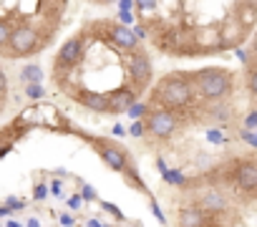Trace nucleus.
Masks as SVG:
<instances>
[{
    "label": "nucleus",
    "mask_w": 257,
    "mask_h": 227,
    "mask_svg": "<svg viewBox=\"0 0 257 227\" xmlns=\"http://www.w3.org/2000/svg\"><path fill=\"white\" fill-rule=\"evenodd\" d=\"M147 103L152 108H167V111H177V113L189 111L197 103V93L189 83L187 71H172V73L162 76L152 86Z\"/></svg>",
    "instance_id": "f257e3e1"
},
{
    "label": "nucleus",
    "mask_w": 257,
    "mask_h": 227,
    "mask_svg": "<svg viewBox=\"0 0 257 227\" xmlns=\"http://www.w3.org/2000/svg\"><path fill=\"white\" fill-rule=\"evenodd\" d=\"M73 134H76V137H81L86 144H91V147L96 149V154L103 159V164H106L108 169H113V172L123 174V179H126V184H128V187H134V189H139V192H144V194H149V197H152L149 187H147V184H144V179L137 174V167H134L132 152H128L123 144H118L116 139L91 137V134H86V132H81V129H73Z\"/></svg>",
    "instance_id": "f03ea898"
},
{
    "label": "nucleus",
    "mask_w": 257,
    "mask_h": 227,
    "mask_svg": "<svg viewBox=\"0 0 257 227\" xmlns=\"http://www.w3.org/2000/svg\"><path fill=\"white\" fill-rule=\"evenodd\" d=\"M189 83L197 93V101L212 103V101H227L234 93V71L229 68H202V71H187Z\"/></svg>",
    "instance_id": "7ed1b4c3"
},
{
    "label": "nucleus",
    "mask_w": 257,
    "mask_h": 227,
    "mask_svg": "<svg viewBox=\"0 0 257 227\" xmlns=\"http://www.w3.org/2000/svg\"><path fill=\"white\" fill-rule=\"evenodd\" d=\"M222 182L232 187V192H242L247 199H257V159H232L222 167Z\"/></svg>",
    "instance_id": "20e7f679"
},
{
    "label": "nucleus",
    "mask_w": 257,
    "mask_h": 227,
    "mask_svg": "<svg viewBox=\"0 0 257 227\" xmlns=\"http://www.w3.org/2000/svg\"><path fill=\"white\" fill-rule=\"evenodd\" d=\"M144 124H147V134H152L154 139L167 142V139H172V137L177 134V129H179V127H184L187 122H184L182 113H177V111L152 108V106H149V113H147Z\"/></svg>",
    "instance_id": "39448f33"
},
{
    "label": "nucleus",
    "mask_w": 257,
    "mask_h": 227,
    "mask_svg": "<svg viewBox=\"0 0 257 227\" xmlns=\"http://www.w3.org/2000/svg\"><path fill=\"white\" fill-rule=\"evenodd\" d=\"M152 81H154L152 56L144 46H139L134 53H128V83H132V88L142 96L147 88H152Z\"/></svg>",
    "instance_id": "423d86ee"
},
{
    "label": "nucleus",
    "mask_w": 257,
    "mask_h": 227,
    "mask_svg": "<svg viewBox=\"0 0 257 227\" xmlns=\"http://www.w3.org/2000/svg\"><path fill=\"white\" fill-rule=\"evenodd\" d=\"M46 48V41L43 36L36 31V28H16L11 33V41H8V48L3 56L8 58H26V56H36Z\"/></svg>",
    "instance_id": "0eeeda50"
},
{
    "label": "nucleus",
    "mask_w": 257,
    "mask_h": 227,
    "mask_svg": "<svg viewBox=\"0 0 257 227\" xmlns=\"http://www.w3.org/2000/svg\"><path fill=\"white\" fill-rule=\"evenodd\" d=\"M71 101H76L78 106L93 111V113H111V101L106 91H91V88H76L68 93Z\"/></svg>",
    "instance_id": "6e6552de"
},
{
    "label": "nucleus",
    "mask_w": 257,
    "mask_h": 227,
    "mask_svg": "<svg viewBox=\"0 0 257 227\" xmlns=\"http://www.w3.org/2000/svg\"><path fill=\"white\" fill-rule=\"evenodd\" d=\"M194 204H199L207 214L212 217H219V214H227L232 209V202H229V194L219 187H209L202 192V197L194 199Z\"/></svg>",
    "instance_id": "1a4fd4ad"
},
{
    "label": "nucleus",
    "mask_w": 257,
    "mask_h": 227,
    "mask_svg": "<svg viewBox=\"0 0 257 227\" xmlns=\"http://www.w3.org/2000/svg\"><path fill=\"white\" fill-rule=\"evenodd\" d=\"M219 36H222V51L229 48H242V43L247 41V28L242 26V21L229 13L222 23H219Z\"/></svg>",
    "instance_id": "9d476101"
},
{
    "label": "nucleus",
    "mask_w": 257,
    "mask_h": 227,
    "mask_svg": "<svg viewBox=\"0 0 257 227\" xmlns=\"http://www.w3.org/2000/svg\"><path fill=\"white\" fill-rule=\"evenodd\" d=\"M177 227H217V217L207 214L199 204H184L177 214Z\"/></svg>",
    "instance_id": "9b49d317"
},
{
    "label": "nucleus",
    "mask_w": 257,
    "mask_h": 227,
    "mask_svg": "<svg viewBox=\"0 0 257 227\" xmlns=\"http://www.w3.org/2000/svg\"><path fill=\"white\" fill-rule=\"evenodd\" d=\"M137 91L132 88V83H123L113 91H108V101H111V113H123L137 103Z\"/></svg>",
    "instance_id": "f8f14e48"
},
{
    "label": "nucleus",
    "mask_w": 257,
    "mask_h": 227,
    "mask_svg": "<svg viewBox=\"0 0 257 227\" xmlns=\"http://www.w3.org/2000/svg\"><path fill=\"white\" fill-rule=\"evenodd\" d=\"M234 16L242 21V26H244L247 31H252V28H254V23H257V8H254V6L237 3V8H234Z\"/></svg>",
    "instance_id": "ddd939ff"
},
{
    "label": "nucleus",
    "mask_w": 257,
    "mask_h": 227,
    "mask_svg": "<svg viewBox=\"0 0 257 227\" xmlns=\"http://www.w3.org/2000/svg\"><path fill=\"white\" fill-rule=\"evenodd\" d=\"M244 71H247V91H249V96H252V101L257 103V58H249V63L244 66Z\"/></svg>",
    "instance_id": "4468645a"
},
{
    "label": "nucleus",
    "mask_w": 257,
    "mask_h": 227,
    "mask_svg": "<svg viewBox=\"0 0 257 227\" xmlns=\"http://www.w3.org/2000/svg\"><path fill=\"white\" fill-rule=\"evenodd\" d=\"M21 78L26 83H41L43 81V71H41V66H26L23 73H21Z\"/></svg>",
    "instance_id": "2eb2a0df"
},
{
    "label": "nucleus",
    "mask_w": 257,
    "mask_h": 227,
    "mask_svg": "<svg viewBox=\"0 0 257 227\" xmlns=\"http://www.w3.org/2000/svg\"><path fill=\"white\" fill-rule=\"evenodd\" d=\"M126 113H128L132 119H139V122H142V117L147 119V113H149V103H147V101H137V103H134L132 108H128Z\"/></svg>",
    "instance_id": "dca6fc26"
},
{
    "label": "nucleus",
    "mask_w": 257,
    "mask_h": 227,
    "mask_svg": "<svg viewBox=\"0 0 257 227\" xmlns=\"http://www.w3.org/2000/svg\"><path fill=\"white\" fill-rule=\"evenodd\" d=\"M101 207H103L108 214H113V219L126 222V214H123V209H121V207H116V204H111V202H101Z\"/></svg>",
    "instance_id": "f3484780"
},
{
    "label": "nucleus",
    "mask_w": 257,
    "mask_h": 227,
    "mask_svg": "<svg viewBox=\"0 0 257 227\" xmlns=\"http://www.w3.org/2000/svg\"><path fill=\"white\" fill-rule=\"evenodd\" d=\"M149 209H152V214H154V219L159 224H167V217H164V212H162V207H159V202L154 197H149Z\"/></svg>",
    "instance_id": "a211bd4d"
},
{
    "label": "nucleus",
    "mask_w": 257,
    "mask_h": 227,
    "mask_svg": "<svg viewBox=\"0 0 257 227\" xmlns=\"http://www.w3.org/2000/svg\"><path fill=\"white\" fill-rule=\"evenodd\" d=\"M11 28L6 26V23H0V53H6V48H8V41H11Z\"/></svg>",
    "instance_id": "6ab92c4d"
},
{
    "label": "nucleus",
    "mask_w": 257,
    "mask_h": 227,
    "mask_svg": "<svg viewBox=\"0 0 257 227\" xmlns=\"http://www.w3.org/2000/svg\"><path fill=\"white\" fill-rule=\"evenodd\" d=\"M81 197H83V202H96V199H98V192H96L91 184L83 182V184H81Z\"/></svg>",
    "instance_id": "aec40b11"
},
{
    "label": "nucleus",
    "mask_w": 257,
    "mask_h": 227,
    "mask_svg": "<svg viewBox=\"0 0 257 227\" xmlns=\"http://www.w3.org/2000/svg\"><path fill=\"white\" fill-rule=\"evenodd\" d=\"M239 139H242V142H247L252 149H257V129H254V132H249V129H242V132H239Z\"/></svg>",
    "instance_id": "412c9836"
},
{
    "label": "nucleus",
    "mask_w": 257,
    "mask_h": 227,
    "mask_svg": "<svg viewBox=\"0 0 257 227\" xmlns=\"http://www.w3.org/2000/svg\"><path fill=\"white\" fill-rule=\"evenodd\" d=\"M48 192H51L48 184H36V189H33V199H36V202H43V199L48 197Z\"/></svg>",
    "instance_id": "4be33fe9"
},
{
    "label": "nucleus",
    "mask_w": 257,
    "mask_h": 227,
    "mask_svg": "<svg viewBox=\"0 0 257 227\" xmlns=\"http://www.w3.org/2000/svg\"><path fill=\"white\" fill-rule=\"evenodd\" d=\"M157 6H159V0H134L137 11H154Z\"/></svg>",
    "instance_id": "5701e85b"
},
{
    "label": "nucleus",
    "mask_w": 257,
    "mask_h": 227,
    "mask_svg": "<svg viewBox=\"0 0 257 227\" xmlns=\"http://www.w3.org/2000/svg\"><path fill=\"white\" fill-rule=\"evenodd\" d=\"M128 134L137 137V139H139V137H144V134H147V124H144V122H134L132 127H128Z\"/></svg>",
    "instance_id": "b1692460"
},
{
    "label": "nucleus",
    "mask_w": 257,
    "mask_h": 227,
    "mask_svg": "<svg viewBox=\"0 0 257 227\" xmlns=\"http://www.w3.org/2000/svg\"><path fill=\"white\" fill-rule=\"evenodd\" d=\"M26 93H28L31 98H41L46 91H43V86H41V83H28V86H26Z\"/></svg>",
    "instance_id": "393cba45"
},
{
    "label": "nucleus",
    "mask_w": 257,
    "mask_h": 227,
    "mask_svg": "<svg viewBox=\"0 0 257 227\" xmlns=\"http://www.w3.org/2000/svg\"><path fill=\"white\" fill-rule=\"evenodd\" d=\"M244 129H257V108H252L249 113H247V117H244Z\"/></svg>",
    "instance_id": "a878e982"
},
{
    "label": "nucleus",
    "mask_w": 257,
    "mask_h": 227,
    "mask_svg": "<svg viewBox=\"0 0 257 227\" xmlns=\"http://www.w3.org/2000/svg\"><path fill=\"white\" fill-rule=\"evenodd\" d=\"M0 101H8V78H6L3 68H0Z\"/></svg>",
    "instance_id": "bb28decb"
},
{
    "label": "nucleus",
    "mask_w": 257,
    "mask_h": 227,
    "mask_svg": "<svg viewBox=\"0 0 257 227\" xmlns=\"http://www.w3.org/2000/svg\"><path fill=\"white\" fill-rule=\"evenodd\" d=\"M207 139H209L212 144H222V142H224V134H222V129H209Z\"/></svg>",
    "instance_id": "cd10ccee"
},
{
    "label": "nucleus",
    "mask_w": 257,
    "mask_h": 227,
    "mask_svg": "<svg viewBox=\"0 0 257 227\" xmlns=\"http://www.w3.org/2000/svg\"><path fill=\"white\" fill-rule=\"evenodd\" d=\"M6 207H11V209L16 212V209H23L26 202H21V199H16V197H8V199H6Z\"/></svg>",
    "instance_id": "c85d7f7f"
},
{
    "label": "nucleus",
    "mask_w": 257,
    "mask_h": 227,
    "mask_svg": "<svg viewBox=\"0 0 257 227\" xmlns=\"http://www.w3.org/2000/svg\"><path fill=\"white\" fill-rule=\"evenodd\" d=\"M81 204H83V197H81V194H73V197L68 199V207H71V209H81Z\"/></svg>",
    "instance_id": "c756f323"
},
{
    "label": "nucleus",
    "mask_w": 257,
    "mask_h": 227,
    "mask_svg": "<svg viewBox=\"0 0 257 227\" xmlns=\"http://www.w3.org/2000/svg\"><path fill=\"white\" fill-rule=\"evenodd\" d=\"M58 222H61L63 227H73V224H76L73 214H68V212H66V214H61V217H58Z\"/></svg>",
    "instance_id": "7c9ffc66"
},
{
    "label": "nucleus",
    "mask_w": 257,
    "mask_h": 227,
    "mask_svg": "<svg viewBox=\"0 0 257 227\" xmlns=\"http://www.w3.org/2000/svg\"><path fill=\"white\" fill-rule=\"evenodd\" d=\"M154 164H157V169H159V174H162V177L169 172V167H167V162H164L162 157H157V159H154Z\"/></svg>",
    "instance_id": "2f4dec72"
},
{
    "label": "nucleus",
    "mask_w": 257,
    "mask_h": 227,
    "mask_svg": "<svg viewBox=\"0 0 257 227\" xmlns=\"http://www.w3.org/2000/svg\"><path fill=\"white\" fill-rule=\"evenodd\" d=\"M118 8H121L123 13H132V8H134V0H118Z\"/></svg>",
    "instance_id": "473e14b6"
},
{
    "label": "nucleus",
    "mask_w": 257,
    "mask_h": 227,
    "mask_svg": "<svg viewBox=\"0 0 257 227\" xmlns=\"http://www.w3.org/2000/svg\"><path fill=\"white\" fill-rule=\"evenodd\" d=\"M51 194H53V197H63V189H61V182H58V179L51 182Z\"/></svg>",
    "instance_id": "72a5a7b5"
},
{
    "label": "nucleus",
    "mask_w": 257,
    "mask_h": 227,
    "mask_svg": "<svg viewBox=\"0 0 257 227\" xmlns=\"http://www.w3.org/2000/svg\"><path fill=\"white\" fill-rule=\"evenodd\" d=\"M118 18H121V23H123V26H128V23L134 21V18H132V13H123V11H118Z\"/></svg>",
    "instance_id": "f704fd0d"
},
{
    "label": "nucleus",
    "mask_w": 257,
    "mask_h": 227,
    "mask_svg": "<svg viewBox=\"0 0 257 227\" xmlns=\"http://www.w3.org/2000/svg\"><path fill=\"white\" fill-rule=\"evenodd\" d=\"M111 134H116V137H123V134H126V129H123L121 124H113V129H111Z\"/></svg>",
    "instance_id": "c9c22d12"
},
{
    "label": "nucleus",
    "mask_w": 257,
    "mask_h": 227,
    "mask_svg": "<svg viewBox=\"0 0 257 227\" xmlns=\"http://www.w3.org/2000/svg\"><path fill=\"white\" fill-rule=\"evenodd\" d=\"M8 214H13V209L3 204V207H0V217H8Z\"/></svg>",
    "instance_id": "e433bc0d"
},
{
    "label": "nucleus",
    "mask_w": 257,
    "mask_h": 227,
    "mask_svg": "<svg viewBox=\"0 0 257 227\" xmlns=\"http://www.w3.org/2000/svg\"><path fill=\"white\" fill-rule=\"evenodd\" d=\"M252 53H254V58H257V31H254V36H252Z\"/></svg>",
    "instance_id": "4c0bfd02"
},
{
    "label": "nucleus",
    "mask_w": 257,
    "mask_h": 227,
    "mask_svg": "<svg viewBox=\"0 0 257 227\" xmlns=\"http://www.w3.org/2000/svg\"><path fill=\"white\" fill-rule=\"evenodd\" d=\"M88 227H108V224H101L98 219H88Z\"/></svg>",
    "instance_id": "58836bf2"
},
{
    "label": "nucleus",
    "mask_w": 257,
    "mask_h": 227,
    "mask_svg": "<svg viewBox=\"0 0 257 227\" xmlns=\"http://www.w3.org/2000/svg\"><path fill=\"white\" fill-rule=\"evenodd\" d=\"M26 227H41V222H38V219H33V217H31V219H28V224H26Z\"/></svg>",
    "instance_id": "ea45409f"
},
{
    "label": "nucleus",
    "mask_w": 257,
    "mask_h": 227,
    "mask_svg": "<svg viewBox=\"0 0 257 227\" xmlns=\"http://www.w3.org/2000/svg\"><path fill=\"white\" fill-rule=\"evenodd\" d=\"M6 227H23V224H18V222H13V219H8V224Z\"/></svg>",
    "instance_id": "a19ab883"
},
{
    "label": "nucleus",
    "mask_w": 257,
    "mask_h": 227,
    "mask_svg": "<svg viewBox=\"0 0 257 227\" xmlns=\"http://www.w3.org/2000/svg\"><path fill=\"white\" fill-rule=\"evenodd\" d=\"M132 227H144V224H142V222H134V224H132Z\"/></svg>",
    "instance_id": "79ce46f5"
}]
</instances>
